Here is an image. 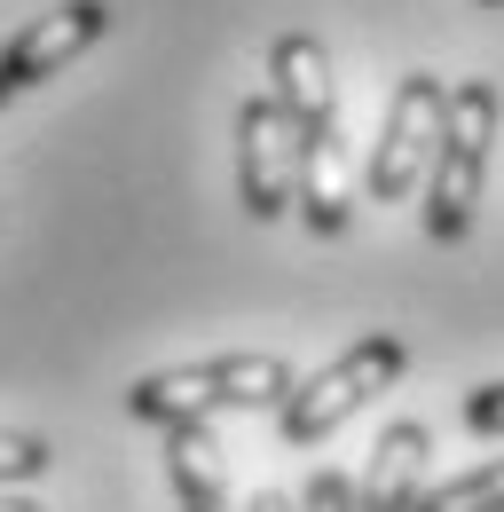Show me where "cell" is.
<instances>
[{"instance_id": "1", "label": "cell", "mask_w": 504, "mask_h": 512, "mask_svg": "<svg viewBox=\"0 0 504 512\" xmlns=\"http://www.w3.org/2000/svg\"><path fill=\"white\" fill-rule=\"evenodd\" d=\"M292 363L284 355H213V363H174L126 386V410L142 426H213L237 410H284L292 402Z\"/></svg>"}, {"instance_id": "2", "label": "cell", "mask_w": 504, "mask_h": 512, "mask_svg": "<svg viewBox=\"0 0 504 512\" xmlns=\"http://www.w3.org/2000/svg\"><path fill=\"white\" fill-rule=\"evenodd\" d=\"M497 127H504L497 79H457V87H449L441 142H434V174H426V237H434V245H465V237H473Z\"/></svg>"}, {"instance_id": "3", "label": "cell", "mask_w": 504, "mask_h": 512, "mask_svg": "<svg viewBox=\"0 0 504 512\" xmlns=\"http://www.w3.org/2000/svg\"><path fill=\"white\" fill-rule=\"evenodd\" d=\"M402 371H410V339H402V331H363L347 355H331L315 379L292 386V402L276 410V434L292 449H315L323 434H339L371 394H386Z\"/></svg>"}, {"instance_id": "4", "label": "cell", "mask_w": 504, "mask_h": 512, "mask_svg": "<svg viewBox=\"0 0 504 512\" xmlns=\"http://www.w3.org/2000/svg\"><path fill=\"white\" fill-rule=\"evenodd\" d=\"M441 119H449V79L410 71V79L394 87V103H386V127H378V142H371V174H363V190H371L378 205H402V197L434 174Z\"/></svg>"}, {"instance_id": "5", "label": "cell", "mask_w": 504, "mask_h": 512, "mask_svg": "<svg viewBox=\"0 0 504 512\" xmlns=\"http://www.w3.org/2000/svg\"><path fill=\"white\" fill-rule=\"evenodd\" d=\"M237 197L252 221H284L300 205V134L268 87L237 103Z\"/></svg>"}, {"instance_id": "6", "label": "cell", "mask_w": 504, "mask_h": 512, "mask_svg": "<svg viewBox=\"0 0 504 512\" xmlns=\"http://www.w3.org/2000/svg\"><path fill=\"white\" fill-rule=\"evenodd\" d=\"M103 32H111V0H63L48 16H32V24L0 48V87L24 95V87H40V79H56V71L79 64Z\"/></svg>"}, {"instance_id": "7", "label": "cell", "mask_w": 504, "mask_h": 512, "mask_svg": "<svg viewBox=\"0 0 504 512\" xmlns=\"http://www.w3.org/2000/svg\"><path fill=\"white\" fill-rule=\"evenodd\" d=\"M268 95L276 111L292 119V134H323L339 127V79H331V56L315 32H284L268 48Z\"/></svg>"}, {"instance_id": "8", "label": "cell", "mask_w": 504, "mask_h": 512, "mask_svg": "<svg viewBox=\"0 0 504 512\" xmlns=\"http://www.w3.org/2000/svg\"><path fill=\"white\" fill-rule=\"evenodd\" d=\"M426 457H434V434L418 418L386 426L371 465H363V481H355V512H418V497H426Z\"/></svg>"}, {"instance_id": "9", "label": "cell", "mask_w": 504, "mask_h": 512, "mask_svg": "<svg viewBox=\"0 0 504 512\" xmlns=\"http://www.w3.org/2000/svg\"><path fill=\"white\" fill-rule=\"evenodd\" d=\"M292 213L308 221L315 237H339V229L355 221V190H347V150H339V127L300 134V205H292Z\"/></svg>"}, {"instance_id": "10", "label": "cell", "mask_w": 504, "mask_h": 512, "mask_svg": "<svg viewBox=\"0 0 504 512\" xmlns=\"http://www.w3.org/2000/svg\"><path fill=\"white\" fill-rule=\"evenodd\" d=\"M166 481H174V505L182 512H237L229 505L221 449H213L205 426H174V434H166Z\"/></svg>"}, {"instance_id": "11", "label": "cell", "mask_w": 504, "mask_h": 512, "mask_svg": "<svg viewBox=\"0 0 504 512\" xmlns=\"http://www.w3.org/2000/svg\"><path fill=\"white\" fill-rule=\"evenodd\" d=\"M418 512H504V457L473 465V473H449V481H434V489L418 497Z\"/></svg>"}, {"instance_id": "12", "label": "cell", "mask_w": 504, "mask_h": 512, "mask_svg": "<svg viewBox=\"0 0 504 512\" xmlns=\"http://www.w3.org/2000/svg\"><path fill=\"white\" fill-rule=\"evenodd\" d=\"M48 465H56V449L40 434H0V481H40Z\"/></svg>"}, {"instance_id": "13", "label": "cell", "mask_w": 504, "mask_h": 512, "mask_svg": "<svg viewBox=\"0 0 504 512\" xmlns=\"http://www.w3.org/2000/svg\"><path fill=\"white\" fill-rule=\"evenodd\" d=\"M300 512H355V481H347L339 465L308 473V489H300Z\"/></svg>"}, {"instance_id": "14", "label": "cell", "mask_w": 504, "mask_h": 512, "mask_svg": "<svg viewBox=\"0 0 504 512\" xmlns=\"http://www.w3.org/2000/svg\"><path fill=\"white\" fill-rule=\"evenodd\" d=\"M457 418L473 426V434H504V379H489V386H473L465 402H457Z\"/></svg>"}, {"instance_id": "15", "label": "cell", "mask_w": 504, "mask_h": 512, "mask_svg": "<svg viewBox=\"0 0 504 512\" xmlns=\"http://www.w3.org/2000/svg\"><path fill=\"white\" fill-rule=\"evenodd\" d=\"M245 512H300V505H292V497H284V489H260V497H252Z\"/></svg>"}, {"instance_id": "16", "label": "cell", "mask_w": 504, "mask_h": 512, "mask_svg": "<svg viewBox=\"0 0 504 512\" xmlns=\"http://www.w3.org/2000/svg\"><path fill=\"white\" fill-rule=\"evenodd\" d=\"M0 512H40V505H24V497H0Z\"/></svg>"}, {"instance_id": "17", "label": "cell", "mask_w": 504, "mask_h": 512, "mask_svg": "<svg viewBox=\"0 0 504 512\" xmlns=\"http://www.w3.org/2000/svg\"><path fill=\"white\" fill-rule=\"evenodd\" d=\"M473 8H504V0H473Z\"/></svg>"}, {"instance_id": "18", "label": "cell", "mask_w": 504, "mask_h": 512, "mask_svg": "<svg viewBox=\"0 0 504 512\" xmlns=\"http://www.w3.org/2000/svg\"><path fill=\"white\" fill-rule=\"evenodd\" d=\"M0 103H8V87H0Z\"/></svg>"}]
</instances>
